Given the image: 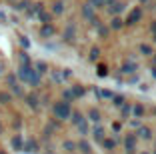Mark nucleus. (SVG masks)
Instances as JSON below:
<instances>
[{"label": "nucleus", "instance_id": "nucleus-1", "mask_svg": "<svg viewBox=\"0 0 156 154\" xmlns=\"http://www.w3.org/2000/svg\"><path fill=\"white\" fill-rule=\"evenodd\" d=\"M18 74H20V78H22L24 82H30V84H34V86L40 82V74H38L36 70H32L30 66H20Z\"/></svg>", "mask_w": 156, "mask_h": 154}, {"label": "nucleus", "instance_id": "nucleus-30", "mask_svg": "<svg viewBox=\"0 0 156 154\" xmlns=\"http://www.w3.org/2000/svg\"><path fill=\"white\" fill-rule=\"evenodd\" d=\"M152 32L156 34V22H152Z\"/></svg>", "mask_w": 156, "mask_h": 154}, {"label": "nucleus", "instance_id": "nucleus-2", "mask_svg": "<svg viewBox=\"0 0 156 154\" xmlns=\"http://www.w3.org/2000/svg\"><path fill=\"white\" fill-rule=\"evenodd\" d=\"M70 114H72V110H70L68 102H56V104H54V116L56 118L66 120V118H70Z\"/></svg>", "mask_w": 156, "mask_h": 154}, {"label": "nucleus", "instance_id": "nucleus-21", "mask_svg": "<svg viewBox=\"0 0 156 154\" xmlns=\"http://www.w3.org/2000/svg\"><path fill=\"white\" fill-rule=\"evenodd\" d=\"M142 114H144V108H142V106H140V104L134 106V116H142Z\"/></svg>", "mask_w": 156, "mask_h": 154}, {"label": "nucleus", "instance_id": "nucleus-33", "mask_svg": "<svg viewBox=\"0 0 156 154\" xmlns=\"http://www.w3.org/2000/svg\"><path fill=\"white\" fill-rule=\"evenodd\" d=\"M0 154H4V152H0Z\"/></svg>", "mask_w": 156, "mask_h": 154}, {"label": "nucleus", "instance_id": "nucleus-22", "mask_svg": "<svg viewBox=\"0 0 156 154\" xmlns=\"http://www.w3.org/2000/svg\"><path fill=\"white\" fill-rule=\"evenodd\" d=\"M98 54H100V50H98V48H92L90 50V60H96Z\"/></svg>", "mask_w": 156, "mask_h": 154}, {"label": "nucleus", "instance_id": "nucleus-19", "mask_svg": "<svg viewBox=\"0 0 156 154\" xmlns=\"http://www.w3.org/2000/svg\"><path fill=\"white\" fill-rule=\"evenodd\" d=\"M140 52H142V54H152V48H150V46H146V44H142V46H140Z\"/></svg>", "mask_w": 156, "mask_h": 154}, {"label": "nucleus", "instance_id": "nucleus-9", "mask_svg": "<svg viewBox=\"0 0 156 154\" xmlns=\"http://www.w3.org/2000/svg\"><path fill=\"white\" fill-rule=\"evenodd\" d=\"M70 94H72V98H74V96H82L84 94V88L82 86H74L72 90H70Z\"/></svg>", "mask_w": 156, "mask_h": 154}, {"label": "nucleus", "instance_id": "nucleus-7", "mask_svg": "<svg viewBox=\"0 0 156 154\" xmlns=\"http://www.w3.org/2000/svg\"><path fill=\"white\" fill-rule=\"evenodd\" d=\"M70 116H72V122L74 124H82L84 122V118H82V114H80V112H72Z\"/></svg>", "mask_w": 156, "mask_h": 154}, {"label": "nucleus", "instance_id": "nucleus-20", "mask_svg": "<svg viewBox=\"0 0 156 154\" xmlns=\"http://www.w3.org/2000/svg\"><path fill=\"white\" fill-rule=\"evenodd\" d=\"M36 72H38V74L46 72V64H44V62H38V64H36Z\"/></svg>", "mask_w": 156, "mask_h": 154}, {"label": "nucleus", "instance_id": "nucleus-24", "mask_svg": "<svg viewBox=\"0 0 156 154\" xmlns=\"http://www.w3.org/2000/svg\"><path fill=\"white\" fill-rule=\"evenodd\" d=\"M64 148L68 150V152H72V150L76 148V144H74V142H64Z\"/></svg>", "mask_w": 156, "mask_h": 154}, {"label": "nucleus", "instance_id": "nucleus-16", "mask_svg": "<svg viewBox=\"0 0 156 154\" xmlns=\"http://www.w3.org/2000/svg\"><path fill=\"white\" fill-rule=\"evenodd\" d=\"M106 74H108V68H106L104 64H100V66H98V76H106Z\"/></svg>", "mask_w": 156, "mask_h": 154}, {"label": "nucleus", "instance_id": "nucleus-25", "mask_svg": "<svg viewBox=\"0 0 156 154\" xmlns=\"http://www.w3.org/2000/svg\"><path fill=\"white\" fill-rule=\"evenodd\" d=\"M110 26H112V28H120V26H122V20H120V18H114Z\"/></svg>", "mask_w": 156, "mask_h": 154}, {"label": "nucleus", "instance_id": "nucleus-26", "mask_svg": "<svg viewBox=\"0 0 156 154\" xmlns=\"http://www.w3.org/2000/svg\"><path fill=\"white\" fill-rule=\"evenodd\" d=\"M102 4H106V0H92V4H90V6H96V8H100Z\"/></svg>", "mask_w": 156, "mask_h": 154}, {"label": "nucleus", "instance_id": "nucleus-32", "mask_svg": "<svg viewBox=\"0 0 156 154\" xmlns=\"http://www.w3.org/2000/svg\"><path fill=\"white\" fill-rule=\"evenodd\" d=\"M142 154H148V152H142Z\"/></svg>", "mask_w": 156, "mask_h": 154}, {"label": "nucleus", "instance_id": "nucleus-3", "mask_svg": "<svg viewBox=\"0 0 156 154\" xmlns=\"http://www.w3.org/2000/svg\"><path fill=\"white\" fill-rule=\"evenodd\" d=\"M140 16H142V10H140V8H134L132 12H130V16H128V20H126V22H128V24H136L138 20H140Z\"/></svg>", "mask_w": 156, "mask_h": 154}, {"label": "nucleus", "instance_id": "nucleus-15", "mask_svg": "<svg viewBox=\"0 0 156 154\" xmlns=\"http://www.w3.org/2000/svg\"><path fill=\"white\" fill-rule=\"evenodd\" d=\"M62 10H64V8H62V2H56L54 8H52V12H54V14H62Z\"/></svg>", "mask_w": 156, "mask_h": 154}, {"label": "nucleus", "instance_id": "nucleus-6", "mask_svg": "<svg viewBox=\"0 0 156 154\" xmlns=\"http://www.w3.org/2000/svg\"><path fill=\"white\" fill-rule=\"evenodd\" d=\"M8 84H10V88H12L16 94H20V88H18V82L14 80V76H8Z\"/></svg>", "mask_w": 156, "mask_h": 154}, {"label": "nucleus", "instance_id": "nucleus-28", "mask_svg": "<svg viewBox=\"0 0 156 154\" xmlns=\"http://www.w3.org/2000/svg\"><path fill=\"white\" fill-rule=\"evenodd\" d=\"M12 144L16 146V148H20V138H14V140H12Z\"/></svg>", "mask_w": 156, "mask_h": 154}, {"label": "nucleus", "instance_id": "nucleus-12", "mask_svg": "<svg viewBox=\"0 0 156 154\" xmlns=\"http://www.w3.org/2000/svg\"><path fill=\"white\" fill-rule=\"evenodd\" d=\"M138 134H140V138H150V130H148L146 126L140 128V130H138Z\"/></svg>", "mask_w": 156, "mask_h": 154}, {"label": "nucleus", "instance_id": "nucleus-17", "mask_svg": "<svg viewBox=\"0 0 156 154\" xmlns=\"http://www.w3.org/2000/svg\"><path fill=\"white\" fill-rule=\"evenodd\" d=\"M40 32H42V36H50V34H52L54 30H52V26H44Z\"/></svg>", "mask_w": 156, "mask_h": 154}, {"label": "nucleus", "instance_id": "nucleus-13", "mask_svg": "<svg viewBox=\"0 0 156 154\" xmlns=\"http://www.w3.org/2000/svg\"><path fill=\"white\" fill-rule=\"evenodd\" d=\"M28 104L32 106V108H38V100H36V96H28Z\"/></svg>", "mask_w": 156, "mask_h": 154}, {"label": "nucleus", "instance_id": "nucleus-29", "mask_svg": "<svg viewBox=\"0 0 156 154\" xmlns=\"http://www.w3.org/2000/svg\"><path fill=\"white\" fill-rule=\"evenodd\" d=\"M100 96H106V98H110L112 94H110V92H108V90H104V92H100Z\"/></svg>", "mask_w": 156, "mask_h": 154}, {"label": "nucleus", "instance_id": "nucleus-18", "mask_svg": "<svg viewBox=\"0 0 156 154\" xmlns=\"http://www.w3.org/2000/svg\"><path fill=\"white\" fill-rule=\"evenodd\" d=\"M72 36H74V28H66V34H64V38H66V40H72Z\"/></svg>", "mask_w": 156, "mask_h": 154}, {"label": "nucleus", "instance_id": "nucleus-14", "mask_svg": "<svg viewBox=\"0 0 156 154\" xmlns=\"http://www.w3.org/2000/svg\"><path fill=\"white\" fill-rule=\"evenodd\" d=\"M10 98H12V96H10L8 92H0V102H4V104H6V102H10Z\"/></svg>", "mask_w": 156, "mask_h": 154}, {"label": "nucleus", "instance_id": "nucleus-27", "mask_svg": "<svg viewBox=\"0 0 156 154\" xmlns=\"http://www.w3.org/2000/svg\"><path fill=\"white\" fill-rule=\"evenodd\" d=\"M114 104L116 106H122L124 104V98H122V96H114Z\"/></svg>", "mask_w": 156, "mask_h": 154}, {"label": "nucleus", "instance_id": "nucleus-23", "mask_svg": "<svg viewBox=\"0 0 156 154\" xmlns=\"http://www.w3.org/2000/svg\"><path fill=\"white\" fill-rule=\"evenodd\" d=\"M102 134H104V130H102V128H100V126H98V128H96V130H94V136H96L98 140H102Z\"/></svg>", "mask_w": 156, "mask_h": 154}, {"label": "nucleus", "instance_id": "nucleus-31", "mask_svg": "<svg viewBox=\"0 0 156 154\" xmlns=\"http://www.w3.org/2000/svg\"><path fill=\"white\" fill-rule=\"evenodd\" d=\"M152 74H154V76H156V68H152Z\"/></svg>", "mask_w": 156, "mask_h": 154}, {"label": "nucleus", "instance_id": "nucleus-10", "mask_svg": "<svg viewBox=\"0 0 156 154\" xmlns=\"http://www.w3.org/2000/svg\"><path fill=\"white\" fill-rule=\"evenodd\" d=\"M88 116H90V120H94V122H98V120H100V112H98V110H94V108L88 112Z\"/></svg>", "mask_w": 156, "mask_h": 154}, {"label": "nucleus", "instance_id": "nucleus-11", "mask_svg": "<svg viewBox=\"0 0 156 154\" xmlns=\"http://www.w3.org/2000/svg\"><path fill=\"white\" fill-rule=\"evenodd\" d=\"M102 146H104V148H114V140H110V138H102Z\"/></svg>", "mask_w": 156, "mask_h": 154}, {"label": "nucleus", "instance_id": "nucleus-8", "mask_svg": "<svg viewBox=\"0 0 156 154\" xmlns=\"http://www.w3.org/2000/svg\"><path fill=\"white\" fill-rule=\"evenodd\" d=\"M134 70H136V64H132V62H128V64H124V66H122V72H126V74L134 72Z\"/></svg>", "mask_w": 156, "mask_h": 154}, {"label": "nucleus", "instance_id": "nucleus-5", "mask_svg": "<svg viewBox=\"0 0 156 154\" xmlns=\"http://www.w3.org/2000/svg\"><path fill=\"white\" fill-rule=\"evenodd\" d=\"M78 148H80V152H84V154H90L92 152L90 144H88L86 140H80V142H78Z\"/></svg>", "mask_w": 156, "mask_h": 154}, {"label": "nucleus", "instance_id": "nucleus-4", "mask_svg": "<svg viewBox=\"0 0 156 154\" xmlns=\"http://www.w3.org/2000/svg\"><path fill=\"white\" fill-rule=\"evenodd\" d=\"M124 144H126V150H128V152H132L134 146H136V136L128 134V136H126V140H124Z\"/></svg>", "mask_w": 156, "mask_h": 154}]
</instances>
